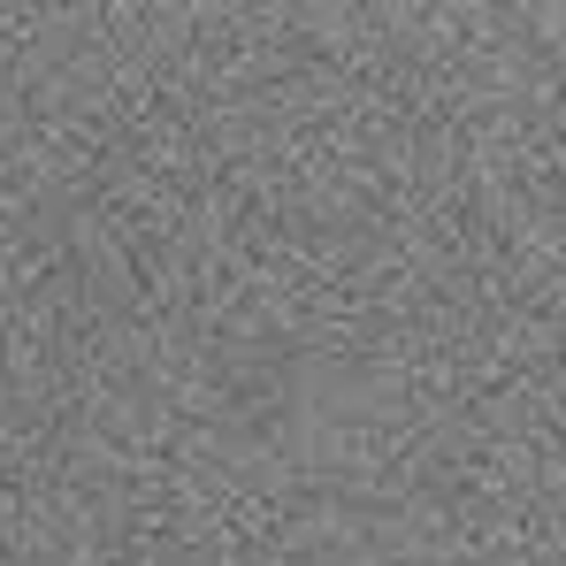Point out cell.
Listing matches in <instances>:
<instances>
[]
</instances>
